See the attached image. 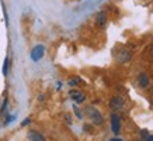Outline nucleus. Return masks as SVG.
Listing matches in <instances>:
<instances>
[{
  "label": "nucleus",
  "instance_id": "1",
  "mask_svg": "<svg viewBox=\"0 0 153 141\" xmlns=\"http://www.w3.org/2000/svg\"><path fill=\"white\" fill-rule=\"evenodd\" d=\"M86 114H87V117L90 118L91 124H94V126H101L102 123H104L102 114L98 112L96 107H93V106H88V107H86Z\"/></svg>",
  "mask_w": 153,
  "mask_h": 141
},
{
  "label": "nucleus",
  "instance_id": "2",
  "mask_svg": "<svg viewBox=\"0 0 153 141\" xmlns=\"http://www.w3.org/2000/svg\"><path fill=\"white\" fill-rule=\"evenodd\" d=\"M111 130L115 136H118L121 131V117L115 112H112L111 114Z\"/></svg>",
  "mask_w": 153,
  "mask_h": 141
},
{
  "label": "nucleus",
  "instance_id": "3",
  "mask_svg": "<svg viewBox=\"0 0 153 141\" xmlns=\"http://www.w3.org/2000/svg\"><path fill=\"white\" fill-rule=\"evenodd\" d=\"M44 54H45V47L41 45V44H39V45H35V47L33 48V51H31V59H33L34 62H38L42 56H44Z\"/></svg>",
  "mask_w": 153,
  "mask_h": 141
},
{
  "label": "nucleus",
  "instance_id": "4",
  "mask_svg": "<svg viewBox=\"0 0 153 141\" xmlns=\"http://www.w3.org/2000/svg\"><path fill=\"white\" fill-rule=\"evenodd\" d=\"M69 96H70V99L73 100L74 103H77V104L83 103L84 100H86V94H84L83 92H80V90H76V89L69 90Z\"/></svg>",
  "mask_w": 153,
  "mask_h": 141
},
{
  "label": "nucleus",
  "instance_id": "5",
  "mask_svg": "<svg viewBox=\"0 0 153 141\" xmlns=\"http://www.w3.org/2000/svg\"><path fill=\"white\" fill-rule=\"evenodd\" d=\"M122 107H124V99L121 96H112L110 100V109L112 112H117V110H121Z\"/></svg>",
  "mask_w": 153,
  "mask_h": 141
},
{
  "label": "nucleus",
  "instance_id": "6",
  "mask_svg": "<svg viewBox=\"0 0 153 141\" xmlns=\"http://www.w3.org/2000/svg\"><path fill=\"white\" fill-rule=\"evenodd\" d=\"M131 58H132V51H129L128 48H122L120 51V54H118V61H120L121 64L128 62Z\"/></svg>",
  "mask_w": 153,
  "mask_h": 141
},
{
  "label": "nucleus",
  "instance_id": "7",
  "mask_svg": "<svg viewBox=\"0 0 153 141\" xmlns=\"http://www.w3.org/2000/svg\"><path fill=\"white\" fill-rule=\"evenodd\" d=\"M96 26L100 28H104L107 26V14L104 11H100L96 16Z\"/></svg>",
  "mask_w": 153,
  "mask_h": 141
},
{
  "label": "nucleus",
  "instance_id": "8",
  "mask_svg": "<svg viewBox=\"0 0 153 141\" xmlns=\"http://www.w3.org/2000/svg\"><path fill=\"white\" fill-rule=\"evenodd\" d=\"M138 82H139V86L142 88V89H148V88H149V85H150V79H149L148 74H145V72L139 74Z\"/></svg>",
  "mask_w": 153,
  "mask_h": 141
},
{
  "label": "nucleus",
  "instance_id": "9",
  "mask_svg": "<svg viewBox=\"0 0 153 141\" xmlns=\"http://www.w3.org/2000/svg\"><path fill=\"white\" fill-rule=\"evenodd\" d=\"M28 140H30V141H47V140H45V137L42 136L41 133L34 131V130L28 133Z\"/></svg>",
  "mask_w": 153,
  "mask_h": 141
},
{
  "label": "nucleus",
  "instance_id": "10",
  "mask_svg": "<svg viewBox=\"0 0 153 141\" xmlns=\"http://www.w3.org/2000/svg\"><path fill=\"white\" fill-rule=\"evenodd\" d=\"M82 83V79H80L79 76H73L72 79L68 80V85H69L70 88H74V86H77V85Z\"/></svg>",
  "mask_w": 153,
  "mask_h": 141
},
{
  "label": "nucleus",
  "instance_id": "11",
  "mask_svg": "<svg viewBox=\"0 0 153 141\" xmlns=\"http://www.w3.org/2000/svg\"><path fill=\"white\" fill-rule=\"evenodd\" d=\"M9 56H6L4 58V62H3V75L7 76V74H9Z\"/></svg>",
  "mask_w": 153,
  "mask_h": 141
},
{
  "label": "nucleus",
  "instance_id": "12",
  "mask_svg": "<svg viewBox=\"0 0 153 141\" xmlns=\"http://www.w3.org/2000/svg\"><path fill=\"white\" fill-rule=\"evenodd\" d=\"M73 110H74V114H76V117H77V118H80V120H82V118H83V113L80 112V109L77 107V106H74V107H73Z\"/></svg>",
  "mask_w": 153,
  "mask_h": 141
},
{
  "label": "nucleus",
  "instance_id": "13",
  "mask_svg": "<svg viewBox=\"0 0 153 141\" xmlns=\"http://www.w3.org/2000/svg\"><path fill=\"white\" fill-rule=\"evenodd\" d=\"M14 118H16V116H9V117L6 118L4 124H9V123H11V120H14Z\"/></svg>",
  "mask_w": 153,
  "mask_h": 141
},
{
  "label": "nucleus",
  "instance_id": "14",
  "mask_svg": "<svg viewBox=\"0 0 153 141\" xmlns=\"http://www.w3.org/2000/svg\"><path fill=\"white\" fill-rule=\"evenodd\" d=\"M30 122H31V120H30V118H25V120H24L23 123H21V126H27V124H30Z\"/></svg>",
  "mask_w": 153,
  "mask_h": 141
},
{
  "label": "nucleus",
  "instance_id": "15",
  "mask_svg": "<svg viewBox=\"0 0 153 141\" xmlns=\"http://www.w3.org/2000/svg\"><path fill=\"white\" fill-rule=\"evenodd\" d=\"M140 134H142V137H145V138H146V137L149 136V134H148V131H146V130H140Z\"/></svg>",
  "mask_w": 153,
  "mask_h": 141
},
{
  "label": "nucleus",
  "instance_id": "16",
  "mask_svg": "<svg viewBox=\"0 0 153 141\" xmlns=\"http://www.w3.org/2000/svg\"><path fill=\"white\" fill-rule=\"evenodd\" d=\"M65 118H66V122L69 123V124H72V122H70V116H69V114H66V116H65Z\"/></svg>",
  "mask_w": 153,
  "mask_h": 141
},
{
  "label": "nucleus",
  "instance_id": "17",
  "mask_svg": "<svg viewBox=\"0 0 153 141\" xmlns=\"http://www.w3.org/2000/svg\"><path fill=\"white\" fill-rule=\"evenodd\" d=\"M60 86H62V83H60V82H56V89H58V90H60V89H62Z\"/></svg>",
  "mask_w": 153,
  "mask_h": 141
},
{
  "label": "nucleus",
  "instance_id": "18",
  "mask_svg": "<svg viewBox=\"0 0 153 141\" xmlns=\"http://www.w3.org/2000/svg\"><path fill=\"white\" fill-rule=\"evenodd\" d=\"M149 54H150V56H152V58H153V45H152V47H150V48H149Z\"/></svg>",
  "mask_w": 153,
  "mask_h": 141
},
{
  "label": "nucleus",
  "instance_id": "19",
  "mask_svg": "<svg viewBox=\"0 0 153 141\" xmlns=\"http://www.w3.org/2000/svg\"><path fill=\"white\" fill-rule=\"evenodd\" d=\"M146 140H148V141H153V134H152V136H148V137H146Z\"/></svg>",
  "mask_w": 153,
  "mask_h": 141
},
{
  "label": "nucleus",
  "instance_id": "20",
  "mask_svg": "<svg viewBox=\"0 0 153 141\" xmlns=\"http://www.w3.org/2000/svg\"><path fill=\"white\" fill-rule=\"evenodd\" d=\"M110 141H124V140H121V138H118V137H115V138H112V140Z\"/></svg>",
  "mask_w": 153,
  "mask_h": 141
},
{
  "label": "nucleus",
  "instance_id": "21",
  "mask_svg": "<svg viewBox=\"0 0 153 141\" xmlns=\"http://www.w3.org/2000/svg\"><path fill=\"white\" fill-rule=\"evenodd\" d=\"M138 141H142V140H138Z\"/></svg>",
  "mask_w": 153,
  "mask_h": 141
}]
</instances>
